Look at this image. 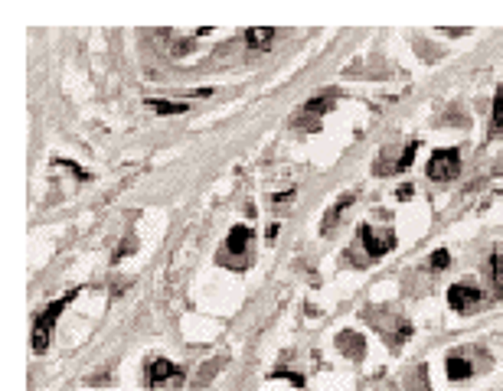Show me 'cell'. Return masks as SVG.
I'll return each instance as SVG.
<instances>
[{
    "instance_id": "obj_15",
    "label": "cell",
    "mask_w": 503,
    "mask_h": 391,
    "mask_svg": "<svg viewBox=\"0 0 503 391\" xmlns=\"http://www.w3.org/2000/svg\"><path fill=\"white\" fill-rule=\"evenodd\" d=\"M223 369V359H213V362H206L203 365V372H200V375H196V381H193V385H196V388H203V385H209V378H213L216 372Z\"/></svg>"
},
{
    "instance_id": "obj_3",
    "label": "cell",
    "mask_w": 503,
    "mask_h": 391,
    "mask_svg": "<svg viewBox=\"0 0 503 391\" xmlns=\"http://www.w3.org/2000/svg\"><path fill=\"white\" fill-rule=\"evenodd\" d=\"M360 242H363L366 254L376 261V258H383V254H389L396 248V235L392 232H373L369 225H360Z\"/></svg>"
},
{
    "instance_id": "obj_22",
    "label": "cell",
    "mask_w": 503,
    "mask_h": 391,
    "mask_svg": "<svg viewBox=\"0 0 503 391\" xmlns=\"http://www.w3.org/2000/svg\"><path fill=\"white\" fill-rule=\"evenodd\" d=\"M399 199H412V186H402V190H399Z\"/></svg>"
},
{
    "instance_id": "obj_17",
    "label": "cell",
    "mask_w": 503,
    "mask_h": 391,
    "mask_svg": "<svg viewBox=\"0 0 503 391\" xmlns=\"http://www.w3.org/2000/svg\"><path fill=\"white\" fill-rule=\"evenodd\" d=\"M271 378H288L294 388H304V375H298V372H288V369H278L271 372Z\"/></svg>"
},
{
    "instance_id": "obj_14",
    "label": "cell",
    "mask_w": 503,
    "mask_h": 391,
    "mask_svg": "<svg viewBox=\"0 0 503 391\" xmlns=\"http://www.w3.org/2000/svg\"><path fill=\"white\" fill-rule=\"evenodd\" d=\"M490 127H493V134H500V131H503V82H500V88H497V98H493Z\"/></svg>"
},
{
    "instance_id": "obj_10",
    "label": "cell",
    "mask_w": 503,
    "mask_h": 391,
    "mask_svg": "<svg viewBox=\"0 0 503 391\" xmlns=\"http://www.w3.org/2000/svg\"><path fill=\"white\" fill-rule=\"evenodd\" d=\"M275 40V30H271V26H258V30H246V46L248 49H265L268 42Z\"/></svg>"
},
{
    "instance_id": "obj_8",
    "label": "cell",
    "mask_w": 503,
    "mask_h": 391,
    "mask_svg": "<svg viewBox=\"0 0 503 391\" xmlns=\"http://www.w3.org/2000/svg\"><path fill=\"white\" fill-rule=\"evenodd\" d=\"M248 238H252V228H248V225H236V228L229 232V238H225V251L242 254L248 248Z\"/></svg>"
},
{
    "instance_id": "obj_5",
    "label": "cell",
    "mask_w": 503,
    "mask_h": 391,
    "mask_svg": "<svg viewBox=\"0 0 503 391\" xmlns=\"http://www.w3.org/2000/svg\"><path fill=\"white\" fill-rule=\"evenodd\" d=\"M167 381H183V369L167 359H150L147 362V385L150 388H161Z\"/></svg>"
},
{
    "instance_id": "obj_11",
    "label": "cell",
    "mask_w": 503,
    "mask_h": 391,
    "mask_svg": "<svg viewBox=\"0 0 503 391\" xmlns=\"http://www.w3.org/2000/svg\"><path fill=\"white\" fill-rule=\"evenodd\" d=\"M406 391H431L429 388V365H415L406 378Z\"/></svg>"
},
{
    "instance_id": "obj_9",
    "label": "cell",
    "mask_w": 503,
    "mask_h": 391,
    "mask_svg": "<svg viewBox=\"0 0 503 391\" xmlns=\"http://www.w3.org/2000/svg\"><path fill=\"white\" fill-rule=\"evenodd\" d=\"M445 365H448V378L451 381H464V378H471L474 375V365L464 359V356H448Z\"/></svg>"
},
{
    "instance_id": "obj_16",
    "label": "cell",
    "mask_w": 503,
    "mask_h": 391,
    "mask_svg": "<svg viewBox=\"0 0 503 391\" xmlns=\"http://www.w3.org/2000/svg\"><path fill=\"white\" fill-rule=\"evenodd\" d=\"M415 150H418V140H408V147L402 150V160H396V163H392V173L412 167V160H415Z\"/></svg>"
},
{
    "instance_id": "obj_13",
    "label": "cell",
    "mask_w": 503,
    "mask_h": 391,
    "mask_svg": "<svg viewBox=\"0 0 503 391\" xmlns=\"http://www.w3.org/2000/svg\"><path fill=\"white\" fill-rule=\"evenodd\" d=\"M333 108V92L327 95H314L308 105H304V115H324V111H330Z\"/></svg>"
},
{
    "instance_id": "obj_6",
    "label": "cell",
    "mask_w": 503,
    "mask_h": 391,
    "mask_svg": "<svg viewBox=\"0 0 503 391\" xmlns=\"http://www.w3.org/2000/svg\"><path fill=\"white\" fill-rule=\"evenodd\" d=\"M337 349H340L346 359L363 362V356H366V339L360 336V333H340V336H337Z\"/></svg>"
},
{
    "instance_id": "obj_2",
    "label": "cell",
    "mask_w": 503,
    "mask_h": 391,
    "mask_svg": "<svg viewBox=\"0 0 503 391\" xmlns=\"http://www.w3.org/2000/svg\"><path fill=\"white\" fill-rule=\"evenodd\" d=\"M461 173V153L454 147H445V150H435L429 160V180H438V183H448L454 180Z\"/></svg>"
},
{
    "instance_id": "obj_20",
    "label": "cell",
    "mask_w": 503,
    "mask_h": 391,
    "mask_svg": "<svg viewBox=\"0 0 503 391\" xmlns=\"http://www.w3.org/2000/svg\"><path fill=\"white\" fill-rule=\"evenodd\" d=\"M291 196H294V190H288V192H278V196H275V202H288Z\"/></svg>"
},
{
    "instance_id": "obj_12",
    "label": "cell",
    "mask_w": 503,
    "mask_h": 391,
    "mask_svg": "<svg viewBox=\"0 0 503 391\" xmlns=\"http://www.w3.org/2000/svg\"><path fill=\"white\" fill-rule=\"evenodd\" d=\"M147 108L157 115H183L190 111V105H177V101H163V98H147Z\"/></svg>"
},
{
    "instance_id": "obj_1",
    "label": "cell",
    "mask_w": 503,
    "mask_h": 391,
    "mask_svg": "<svg viewBox=\"0 0 503 391\" xmlns=\"http://www.w3.org/2000/svg\"><path fill=\"white\" fill-rule=\"evenodd\" d=\"M75 294H79V287H72L65 297L53 300V303H49V307L36 317V326H33V352H46V346H49V333H53L56 319H59V313H63V310L75 300Z\"/></svg>"
},
{
    "instance_id": "obj_7",
    "label": "cell",
    "mask_w": 503,
    "mask_h": 391,
    "mask_svg": "<svg viewBox=\"0 0 503 391\" xmlns=\"http://www.w3.org/2000/svg\"><path fill=\"white\" fill-rule=\"evenodd\" d=\"M356 202V192H343L340 199L333 202L330 209H327V215H324V222H321V235H330L333 232V225H337V219L343 215V209H350Z\"/></svg>"
},
{
    "instance_id": "obj_4",
    "label": "cell",
    "mask_w": 503,
    "mask_h": 391,
    "mask_svg": "<svg viewBox=\"0 0 503 391\" xmlns=\"http://www.w3.org/2000/svg\"><path fill=\"white\" fill-rule=\"evenodd\" d=\"M481 300H484L481 287H474V284H454L448 290V303H451V310H458V313H471Z\"/></svg>"
},
{
    "instance_id": "obj_19",
    "label": "cell",
    "mask_w": 503,
    "mask_h": 391,
    "mask_svg": "<svg viewBox=\"0 0 503 391\" xmlns=\"http://www.w3.org/2000/svg\"><path fill=\"white\" fill-rule=\"evenodd\" d=\"M186 53H193V40H177L173 42V56H177V59L186 56Z\"/></svg>"
},
{
    "instance_id": "obj_18",
    "label": "cell",
    "mask_w": 503,
    "mask_h": 391,
    "mask_svg": "<svg viewBox=\"0 0 503 391\" xmlns=\"http://www.w3.org/2000/svg\"><path fill=\"white\" fill-rule=\"evenodd\" d=\"M448 265H451V254L445 248H438V251L431 254V271H445Z\"/></svg>"
},
{
    "instance_id": "obj_21",
    "label": "cell",
    "mask_w": 503,
    "mask_h": 391,
    "mask_svg": "<svg viewBox=\"0 0 503 391\" xmlns=\"http://www.w3.org/2000/svg\"><path fill=\"white\" fill-rule=\"evenodd\" d=\"M131 248H134V242H131V238H128V242H125V244H121V248H118V258H121V254H128Z\"/></svg>"
}]
</instances>
